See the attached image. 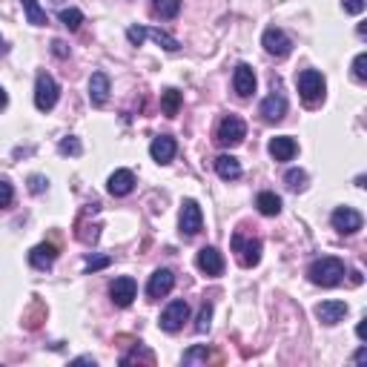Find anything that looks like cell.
<instances>
[{
    "instance_id": "cell-1",
    "label": "cell",
    "mask_w": 367,
    "mask_h": 367,
    "mask_svg": "<svg viewBox=\"0 0 367 367\" xmlns=\"http://www.w3.org/2000/svg\"><path fill=\"white\" fill-rule=\"evenodd\" d=\"M307 279H310L315 287H336V284L344 282V261H342V258H333V255L315 258V261L307 267Z\"/></svg>"
},
{
    "instance_id": "cell-2",
    "label": "cell",
    "mask_w": 367,
    "mask_h": 367,
    "mask_svg": "<svg viewBox=\"0 0 367 367\" xmlns=\"http://www.w3.org/2000/svg\"><path fill=\"white\" fill-rule=\"evenodd\" d=\"M296 83H299V95H301V101H304L307 107H315V104L325 101L327 80H325V75H321V72L304 69V72H299Z\"/></svg>"
},
{
    "instance_id": "cell-3",
    "label": "cell",
    "mask_w": 367,
    "mask_h": 367,
    "mask_svg": "<svg viewBox=\"0 0 367 367\" xmlns=\"http://www.w3.org/2000/svg\"><path fill=\"white\" fill-rule=\"evenodd\" d=\"M247 138V124L239 115H224L215 129V144L218 147H239Z\"/></svg>"
},
{
    "instance_id": "cell-4",
    "label": "cell",
    "mask_w": 367,
    "mask_h": 367,
    "mask_svg": "<svg viewBox=\"0 0 367 367\" xmlns=\"http://www.w3.org/2000/svg\"><path fill=\"white\" fill-rule=\"evenodd\" d=\"M58 95H61L58 80H55L49 72H40L37 80H35V107H37L40 112H49V109H55Z\"/></svg>"
},
{
    "instance_id": "cell-5",
    "label": "cell",
    "mask_w": 367,
    "mask_h": 367,
    "mask_svg": "<svg viewBox=\"0 0 367 367\" xmlns=\"http://www.w3.org/2000/svg\"><path fill=\"white\" fill-rule=\"evenodd\" d=\"M233 253H236L241 267H255L261 261V241L253 239V236L247 239L241 229H236V233H233Z\"/></svg>"
},
{
    "instance_id": "cell-6",
    "label": "cell",
    "mask_w": 367,
    "mask_h": 367,
    "mask_svg": "<svg viewBox=\"0 0 367 367\" xmlns=\"http://www.w3.org/2000/svg\"><path fill=\"white\" fill-rule=\"evenodd\" d=\"M178 227H181V236L184 239H193L201 233V227H204V212L198 207V201L187 198L181 204V218H178Z\"/></svg>"
},
{
    "instance_id": "cell-7",
    "label": "cell",
    "mask_w": 367,
    "mask_h": 367,
    "mask_svg": "<svg viewBox=\"0 0 367 367\" xmlns=\"http://www.w3.org/2000/svg\"><path fill=\"white\" fill-rule=\"evenodd\" d=\"M261 46L267 49V55H272V58H287V55L293 52V40H290L287 32H282L279 26L264 29V35H261Z\"/></svg>"
},
{
    "instance_id": "cell-8",
    "label": "cell",
    "mask_w": 367,
    "mask_h": 367,
    "mask_svg": "<svg viewBox=\"0 0 367 367\" xmlns=\"http://www.w3.org/2000/svg\"><path fill=\"white\" fill-rule=\"evenodd\" d=\"M187 318H190V304L178 299V301H169V304H167V310L161 313L158 325H161V330H167V333H178Z\"/></svg>"
},
{
    "instance_id": "cell-9",
    "label": "cell",
    "mask_w": 367,
    "mask_h": 367,
    "mask_svg": "<svg viewBox=\"0 0 367 367\" xmlns=\"http://www.w3.org/2000/svg\"><path fill=\"white\" fill-rule=\"evenodd\" d=\"M330 221H333V229H339L342 236H353V233H359L361 224H364L361 212L353 210V207H339V210H333Z\"/></svg>"
},
{
    "instance_id": "cell-10",
    "label": "cell",
    "mask_w": 367,
    "mask_h": 367,
    "mask_svg": "<svg viewBox=\"0 0 367 367\" xmlns=\"http://www.w3.org/2000/svg\"><path fill=\"white\" fill-rule=\"evenodd\" d=\"M172 287H175V272H172V270H167V267H161V270H155V272L150 275L147 296H150L152 301H158V299L169 296V293H172Z\"/></svg>"
},
{
    "instance_id": "cell-11",
    "label": "cell",
    "mask_w": 367,
    "mask_h": 367,
    "mask_svg": "<svg viewBox=\"0 0 367 367\" xmlns=\"http://www.w3.org/2000/svg\"><path fill=\"white\" fill-rule=\"evenodd\" d=\"M284 115H287V98L272 86V92L261 101V118L272 124V121H282Z\"/></svg>"
},
{
    "instance_id": "cell-12",
    "label": "cell",
    "mask_w": 367,
    "mask_h": 367,
    "mask_svg": "<svg viewBox=\"0 0 367 367\" xmlns=\"http://www.w3.org/2000/svg\"><path fill=\"white\" fill-rule=\"evenodd\" d=\"M135 293H138V284H135V279H129V275H121V279H115L109 284V296H112L115 307H129L135 301Z\"/></svg>"
},
{
    "instance_id": "cell-13",
    "label": "cell",
    "mask_w": 367,
    "mask_h": 367,
    "mask_svg": "<svg viewBox=\"0 0 367 367\" xmlns=\"http://www.w3.org/2000/svg\"><path fill=\"white\" fill-rule=\"evenodd\" d=\"M109 92H112V86H109L107 72H95L89 78V101H92V107H104L109 101Z\"/></svg>"
},
{
    "instance_id": "cell-14",
    "label": "cell",
    "mask_w": 367,
    "mask_h": 367,
    "mask_svg": "<svg viewBox=\"0 0 367 367\" xmlns=\"http://www.w3.org/2000/svg\"><path fill=\"white\" fill-rule=\"evenodd\" d=\"M344 315H347V301H321L315 307V318L321 321V325H327V327L339 325Z\"/></svg>"
},
{
    "instance_id": "cell-15",
    "label": "cell",
    "mask_w": 367,
    "mask_h": 367,
    "mask_svg": "<svg viewBox=\"0 0 367 367\" xmlns=\"http://www.w3.org/2000/svg\"><path fill=\"white\" fill-rule=\"evenodd\" d=\"M107 190H109V195H115V198L129 195V193L135 190V175H132V169H115V172L109 175V181H107Z\"/></svg>"
},
{
    "instance_id": "cell-16",
    "label": "cell",
    "mask_w": 367,
    "mask_h": 367,
    "mask_svg": "<svg viewBox=\"0 0 367 367\" xmlns=\"http://www.w3.org/2000/svg\"><path fill=\"white\" fill-rule=\"evenodd\" d=\"M55 261H58V244H52V241H43V244L32 247V253H29V264L35 270H49Z\"/></svg>"
},
{
    "instance_id": "cell-17",
    "label": "cell",
    "mask_w": 367,
    "mask_h": 367,
    "mask_svg": "<svg viewBox=\"0 0 367 367\" xmlns=\"http://www.w3.org/2000/svg\"><path fill=\"white\" fill-rule=\"evenodd\" d=\"M270 155L272 161H293L296 152H299V144H296V138L290 135H279V138H270Z\"/></svg>"
},
{
    "instance_id": "cell-18",
    "label": "cell",
    "mask_w": 367,
    "mask_h": 367,
    "mask_svg": "<svg viewBox=\"0 0 367 367\" xmlns=\"http://www.w3.org/2000/svg\"><path fill=\"white\" fill-rule=\"evenodd\" d=\"M195 264L201 272L207 275H221L224 272V255L215 250V247H201L198 255H195Z\"/></svg>"
},
{
    "instance_id": "cell-19",
    "label": "cell",
    "mask_w": 367,
    "mask_h": 367,
    "mask_svg": "<svg viewBox=\"0 0 367 367\" xmlns=\"http://www.w3.org/2000/svg\"><path fill=\"white\" fill-rule=\"evenodd\" d=\"M233 89L239 92L241 98H250L255 92V72L250 64H239L236 66V75H233Z\"/></svg>"
},
{
    "instance_id": "cell-20",
    "label": "cell",
    "mask_w": 367,
    "mask_h": 367,
    "mask_svg": "<svg viewBox=\"0 0 367 367\" xmlns=\"http://www.w3.org/2000/svg\"><path fill=\"white\" fill-rule=\"evenodd\" d=\"M175 152H178V144H175V138H169V135H158L155 141L150 144V155L158 164H169L175 158Z\"/></svg>"
},
{
    "instance_id": "cell-21",
    "label": "cell",
    "mask_w": 367,
    "mask_h": 367,
    "mask_svg": "<svg viewBox=\"0 0 367 367\" xmlns=\"http://www.w3.org/2000/svg\"><path fill=\"white\" fill-rule=\"evenodd\" d=\"M215 172H218L224 181H236V178H241V164H239V158H233V155H218V158H215Z\"/></svg>"
},
{
    "instance_id": "cell-22",
    "label": "cell",
    "mask_w": 367,
    "mask_h": 367,
    "mask_svg": "<svg viewBox=\"0 0 367 367\" xmlns=\"http://www.w3.org/2000/svg\"><path fill=\"white\" fill-rule=\"evenodd\" d=\"M255 207H258L261 215H279L282 212V198L275 195V193H258Z\"/></svg>"
},
{
    "instance_id": "cell-23",
    "label": "cell",
    "mask_w": 367,
    "mask_h": 367,
    "mask_svg": "<svg viewBox=\"0 0 367 367\" xmlns=\"http://www.w3.org/2000/svg\"><path fill=\"white\" fill-rule=\"evenodd\" d=\"M20 6H23L26 20H29L32 26H46V23H49V18H46V9H40L37 0H20Z\"/></svg>"
},
{
    "instance_id": "cell-24",
    "label": "cell",
    "mask_w": 367,
    "mask_h": 367,
    "mask_svg": "<svg viewBox=\"0 0 367 367\" xmlns=\"http://www.w3.org/2000/svg\"><path fill=\"white\" fill-rule=\"evenodd\" d=\"M152 12L164 20H172L181 12V0H152Z\"/></svg>"
},
{
    "instance_id": "cell-25",
    "label": "cell",
    "mask_w": 367,
    "mask_h": 367,
    "mask_svg": "<svg viewBox=\"0 0 367 367\" xmlns=\"http://www.w3.org/2000/svg\"><path fill=\"white\" fill-rule=\"evenodd\" d=\"M161 109H164V115H178V109H181V92L178 89H167L164 95H161Z\"/></svg>"
},
{
    "instance_id": "cell-26",
    "label": "cell",
    "mask_w": 367,
    "mask_h": 367,
    "mask_svg": "<svg viewBox=\"0 0 367 367\" xmlns=\"http://www.w3.org/2000/svg\"><path fill=\"white\" fill-rule=\"evenodd\" d=\"M147 37H152L158 46H164L167 52H178L181 49V43L172 37V35H167V32H161V29H147Z\"/></svg>"
},
{
    "instance_id": "cell-27",
    "label": "cell",
    "mask_w": 367,
    "mask_h": 367,
    "mask_svg": "<svg viewBox=\"0 0 367 367\" xmlns=\"http://www.w3.org/2000/svg\"><path fill=\"white\" fill-rule=\"evenodd\" d=\"M284 184H287V190H293V193H304L307 190V172L304 169H290L284 175Z\"/></svg>"
},
{
    "instance_id": "cell-28",
    "label": "cell",
    "mask_w": 367,
    "mask_h": 367,
    "mask_svg": "<svg viewBox=\"0 0 367 367\" xmlns=\"http://www.w3.org/2000/svg\"><path fill=\"white\" fill-rule=\"evenodd\" d=\"M132 361H144V364H155V356H152V350L141 347V342H138V347H135L132 353L121 356V364H132Z\"/></svg>"
},
{
    "instance_id": "cell-29",
    "label": "cell",
    "mask_w": 367,
    "mask_h": 367,
    "mask_svg": "<svg viewBox=\"0 0 367 367\" xmlns=\"http://www.w3.org/2000/svg\"><path fill=\"white\" fill-rule=\"evenodd\" d=\"M58 18H61V23L66 26V29H80V23H83V12L80 9H75V6H69V9H61L58 12Z\"/></svg>"
},
{
    "instance_id": "cell-30",
    "label": "cell",
    "mask_w": 367,
    "mask_h": 367,
    "mask_svg": "<svg viewBox=\"0 0 367 367\" xmlns=\"http://www.w3.org/2000/svg\"><path fill=\"white\" fill-rule=\"evenodd\" d=\"M207 359H210V350H207V344L190 347L187 353L181 356V361H184V364H207Z\"/></svg>"
},
{
    "instance_id": "cell-31",
    "label": "cell",
    "mask_w": 367,
    "mask_h": 367,
    "mask_svg": "<svg viewBox=\"0 0 367 367\" xmlns=\"http://www.w3.org/2000/svg\"><path fill=\"white\" fill-rule=\"evenodd\" d=\"M210 321H212V304L204 301L201 310H198V318H195V333H207L210 330Z\"/></svg>"
},
{
    "instance_id": "cell-32",
    "label": "cell",
    "mask_w": 367,
    "mask_h": 367,
    "mask_svg": "<svg viewBox=\"0 0 367 367\" xmlns=\"http://www.w3.org/2000/svg\"><path fill=\"white\" fill-rule=\"evenodd\" d=\"M80 150H83V147H80V141H78L75 135H66L64 141L58 144V152H61V155H80Z\"/></svg>"
},
{
    "instance_id": "cell-33",
    "label": "cell",
    "mask_w": 367,
    "mask_h": 367,
    "mask_svg": "<svg viewBox=\"0 0 367 367\" xmlns=\"http://www.w3.org/2000/svg\"><path fill=\"white\" fill-rule=\"evenodd\" d=\"M109 264H112L109 255H89L86 264H83V270H86V272H98V270H104V267H109Z\"/></svg>"
},
{
    "instance_id": "cell-34",
    "label": "cell",
    "mask_w": 367,
    "mask_h": 367,
    "mask_svg": "<svg viewBox=\"0 0 367 367\" xmlns=\"http://www.w3.org/2000/svg\"><path fill=\"white\" fill-rule=\"evenodd\" d=\"M12 198H15L12 184H9L6 178H0V210H4V207H9V204H12Z\"/></svg>"
},
{
    "instance_id": "cell-35",
    "label": "cell",
    "mask_w": 367,
    "mask_h": 367,
    "mask_svg": "<svg viewBox=\"0 0 367 367\" xmlns=\"http://www.w3.org/2000/svg\"><path fill=\"white\" fill-rule=\"evenodd\" d=\"M126 40H129L132 46H141V43L147 40V26H129V29H126Z\"/></svg>"
},
{
    "instance_id": "cell-36",
    "label": "cell",
    "mask_w": 367,
    "mask_h": 367,
    "mask_svg": "<svg viewBox=\"0 0 367 367\" xmlns=\"http://www.w3.org/2000/svg\"><path fill=\"white\" fill-rule=\"evenodd\" d=\"M353 75H356V80H367V55H364V52L356 55V61H353Z\"/></svg>"
},
{
    "instance_id": "cell-37",
    "label": "cell",
    "mask_w": 367,
    "mask_h": 367,
    "mask_svg": "<svg viewBox=\"0 0 367 367\" xmlns=\"http://www.w3.org/2000/svg\"><path fill=\"white\" fill-rule=\"evenodd\" d=\"M46 184H49V181H46L43 175H32V178H29V190H32L35 195H40V193L46 190Z\"/></svg>"
},
{
    "instance_id": "cell-38",
    "label": "cell",
    "mask_w": 367,
    "mask_h": 367,
    "mask_svg": "<svg viewBox=\"0 0 367 367\" xmlns=\"http://www.w3.org/2000/svg\"><path fill=\"white\" fill-rule=\"evenodd\" d=\"M344 12L361 15V12H364V0H344Z\"/></svg>"
},
{
    "instance_id": "cell-39",
    "label": "cell",
    "mask_w": 367,
    "mask_h": 367,
    "mask_svg": "<svg viewBox=\"0 0 367 367\" xmlns=\"http://www.w3.org/2000/svg\"><path fill=\"white\" fill-rule=\"evenodd\" d=\"M52 52H55L58 58H69V46H66L64 40H52Z\"/></svg>"
},
{
    "instance_id": "cell-40",
    "label": "cell",
    "mask_w": 367,
    "mask_h": 367,
    "mask_svg": "<svg viewBox=\"0 0 367 367\" xmlns=\"http://www.w3.org/2000/svg\"><path fill=\"white\" fill-rule=\"evenodd\" d=\"M353 361H356V364H367V347H359L356 356H353Z\"/></svg>"
},
{
    "instance_id": "cell-41",
    "label": "cell",
    "mask_w": 367,
    "mask_h": 367,
    "mask_svg": "<svg viewBox=\"0 0 367 367\" xmlns=\"http://www.w3.org/2000/svg\"><path fill=\"white\" fill-rule=\"evenodd\" d=\"M350 284H353V287L361 284V272H359V270H350Z\"/></svg>"
},
{
    "instance_id": "cell-42",
    "label": "cell",
    "mask_w": 367,
    "mask_h": 367,
    "mask_svg": "<svg viewBox=\"0 0 367 367\" xmlns=\"http://www.w3.org/2000/svg\"><path fill=\"white\" fill-rule=\"evenodd\" d=\"M6 104H9V95H6V89H4V86H0V109H4Z\"/></svg>"
},
{
    "instance_id": "cell-43",
    "label": "cell",
    "mask_w": 367,
    "mask_h": 367,
    "mask_svg": "<svg viewBox=\"0 0 367 367\" xmlns=\"http://www.w3.org/2000/svg\"><path fill=\"white\" fill-rule=\"evenodd\" d=\"M75 364H95V359H92V356H80V359H75Z\"/></svg>"
},
{
    "instance_id": "cell-44",
    "label": "cell",
    "mask_w": 367,
    "mask_h": 367,
    "mask_svg": "<svg viewBox=\"0 0 367 367\" xmlns=\"http://www.w3.org/2000/svg\"><path fill=\"white\" fill-rule=\"evenodd\" d=\"M356 336L364 342V321H359V327H356Z\"/></svg>"
}]
</instances>
